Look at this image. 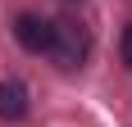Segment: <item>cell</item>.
<instances>
[{
	"label": "cell",
	"instance_id": "obj_1",
	"mask_svg": "<svg viewBox=\"0 0 132 127\" xmlns=\"http://www.w3.org/2000/svg\"><path fill=\"white\" fill-rule=\"evenodd\" d=\"M87 50H91V37H87V27L78 23V18H59L55 23V32H50V59L59 63V68H82L87 63Z\"/></svg>",
	"mask_w": 132,
	"mask_h": 127
},
{
	"label": "cell",
	"instance_id": "obj_4",
	"mask_svg": "<svg viewBox=\"0 0 132 127\" xmlns=\"http://www.w3.org/2000/svg\"><path fill=\"white\" fill-rule=\"evenodd\" d=\"M123 59H128V68H132V27L123 32Z\"/></svg>",
	"mask_w": 132,
	"mask_h": 127
},
{
	"label": "cell",
	"instance_id": "obj_2",
	"mask_svg": "<svg viewBox=\"0 0 132 127\" xmlns=\"http://www.w3.org/2000/svg\"><path fill=\"white\" fill-rule=\"evenodd\" d=\"M50 32H55L50 18H37V14H18V18H14V37H18V46L32 50V55L50 50Z\"/></svg>",
	"mask_w": 132,
	"mask_h": 127
},
{
	"label": "cell",
	"instance_id": "obj_3",
	"mask_svg": "<svg viewBox=\"0 0 132 127\" xmlns=\"http://www.w3.org/2000/svg\"><path fill=\"white\" fill-rule=\"evenodd\" d=\"M23 114H27V86L23 82H0V118L18 123Z\"/></svg>",
	"mask_w": 132,
	"mask_h": 127
}]
</instances>
